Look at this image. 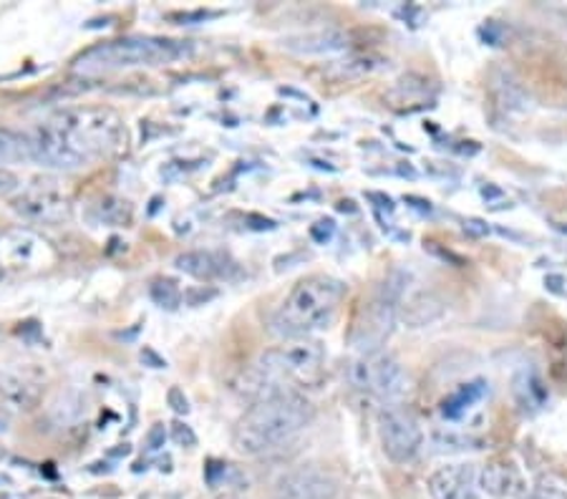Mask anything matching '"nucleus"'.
Masks as SVG:
<instances>
[{
	"label": "nucleus",
	"mask_w": 567,
	"mask_h": 499,
	"mask_svg": "<svg viewBox=\"0 0 567 499\" xmlns=\"http://www.w3.org/2000/svg\"><path fill=\"white\" fill-rule=\"evenodd\" d=\"M404 285H406L404 272L393 270L391 276L383 278L377 295L363 305L361 318L355 321V329L351 335L353 346L361 353L381 351L383 341L391 335L393 323H396L399 318V303H401V295H404Z\"/></svg>",
	"instance_id": "6"
},
{
	"label": "nucleus",
	"mask_w": 567,
	"mask_h": 499,
	"mask_svg": "<svg viewBox=\"0 0 567 499\" xmlns=\"http://www.w3.org/2000/svg\"><path fill=\"white\" fill-rule=\"evenodd\" d=\"M480 487L487 495L499 499H517L523 497L527 489L519 469L515 465H507V461H489V465L480 471Z\"/></svg>",
	"instance_id": "13"
},
{
	"label": "nucleus",
	"mask_w": 567,
	"mask_h": 499,
	"mask_svg": "<svg viewBox=\"0 0 567 499\" xmlns=\"http://www.w3.org/2000/svg\"><path fill=\"white\" fill-rule=\"evenodd\" d=\"M484 396H487V384H484V381H472V384H464L460 392H454L442 404L444 419H452V422L462 419V416L470 412L472 406H477Z\"/></svg>",
	"instance_id": "16"
},
{
	"label": "nucleus",
	"mask_w": 567,
	"mask_h": 499,
	"mask_svg": "<svg viewBox=\"0 0 567 499\" xmlns=\"http://www.w3.org/2000/svg\"><path fill=\"white\" fill-rule=\"evenodd\" d=\"M167 404L175 414L179 416H187L189 414V398L185 396V392H182L179 386H172L167 392Z\"/></svg>",
	"instance_id": "21"
},
{
	"label": "nucleus",
	"mask_w": 567,
	"mask_h": 499,
	"mask_svg": "<svg viewBox=\"0 0 567 499\" xmlns=\"http://www.w3.org/2000/svg\"><path fill=\"white\" fill-rule=\"evenodd\" d=\"M3 276H6V272H3V268H0V280H3Z\"/></svg>",
	"instance_id": "28"
},
{
	"label": "nucleus",
	"mask_w": 567,
	"mask_h": 499,
	"mask_svg": "<svg viewBox=\"0 0 567 499\" xmlns=\"http://www.w3.org/2000/svg\"><path fill=\"white\" fill-rule=\"evenodd\" d=\"M379 439L381 449L393 465H409L422 451L424 434L414 414L401 404L383 406L379 414Z\"/></svg>",
	"instance_id": "8"
},
{
	"label": "nucleus",
	"mask_w": 567,
	"mask_h": 499,
	"mask_svg": "<svg viewBox=\"0 0 567 499\" xmlns=\"http://www.w3.org/2000/svg\"><path fill=\"white\" fill-rule=\"evenodd\" d=\"M326 351L313 339H292L278 349L265 351L243 381V394L252 404L282 394H298V386H313L323 374Z\"/></svg>",
	"instance_id": "2"
},
{
	"label": "nucleus",
	"mask_w": 567,
	"mask_h": 499,
	"mask_svg": "<svg viewBox=\"0 0 567 499\" xmlns=\"http://www.w3.org/2000/svg\"><path fill=\"white\" fill-rule=\"evenodd\" d=\"M282 45L292 53H300V56H328V53H341L349 49V33L338 29L303 33L296 35V39H288Z\"/></svg>",
	"instance_id": "14"
},
{
	"label": "nucleus",
	"mask_w": 567,
	"mask_h": 499,
	"mask_svg": "<svg viewBox=\"0 0 567 499\" xmlns=\"http://www.w3.org/2000/svg\"><path fill=\"white\" fill-rule=\"evenodd\" d=\"M192 53L189 41L162 39V35H126L106 43H96L73 59V71L84 76L109 74V71L140 69V66H167Z\"/></svg>",
	"instance_id": "4"
},
{
	"label": "nucleus",
	"mask_w": 567,
	"mask_h": 499,
	"mask_svg": "<svg viewBox=\"0 0 567 499\" xmlns=\"http://www.w3.org/2000/svg\"><path fill=\"white\" fill-rule=\"evenodd\" d=\"M0 432H8V414L3 412V406H0Z\"/></svg>",
	"instance_id": "25"
},
{
	"label": "nucleus",
	"mask_w": 567,
	"mask_h": 499,
	"mask_svg": "<svg viewBox=\"0 0 567 499\" xmlns=\"http://www.w3.org/2000/svg\"><path fill=\"white\" fill-rule=\"evenodd\" d=\"M0 459H6V449L3 447H0Z\"/></svg>",
	"instance_id": "27"
},
{
	"label": "nucleus",
	"mask_w": 567,
	"mask_h": 499,
	"mask_svg": "<svg viewBox=\"0 0 567 499\" xmlns=\"http://www.w3.org/2000/svg\"><path fill=\"white\" fill-rule=\"evenodd\" d=\"M164 441H167V426L159 422V424L152 426L150 434H146V449L159 451L164 447Z\"/></svg>",
	"instance_id": "22"
},
{
	"label": "nucleus",
	"mask_w": 567,
	"mask_h": 499,
	"mask_svg": "<svg viewBox=\"0 0 567 499\" xmlns=\"http://www.w3.org/2000/svg\"><path fill=\"white\" fill-rule=\"evenodd\" d=\"M89 165L96 157L122 149L126 139L124 122L112 108L102 106H73L63 108L49 122Z\"/></svg>",
	"instance_id": "5"
},
{
	"label": "nucleus",
	"mask_w": 567,
	"mask_h": 499,
	"mask_svg": "<svg viewBox=\"0 0 567 499\" xmlns=\"http://www.w3.org/2000/svg\"><path fill=\"white\" fill-rule=\"evenodd\" d=\"M0 157L31 159V136L16 132H0Z\"/></svg>",
	"instance_id": "17"
},
{
	"label": "nucleus",
	"mask_w": 567,
	"mask_h": 499,
	"mask_svg": "<svg viewBox=\"0 0 567 499\" xmlns=\"http://www.w3.org/2000/svg\"><path fill=\"white\" fill-rule=\"evenodd\" d=\"M217 499H243L240 495H219Z\"/></svg>",
	"instance_id": "26"
},
{
	"label": "nucleus",
	"mask_w": 567,
	"mask_h": 499,
	"mask_svg": "<svg viewBox=\"0 0 567 499\" xmlns=\"http://www.w3.org/2000/svg\"><path fill=\"white\" fill-rule=\"evenodd\" d=\"M172 439H175L177 447H187L192 449L197 444V434L192 432V426L185 422H175L172 424Z\"/></svg>",
	"instance_id": "20"
},
{
	"label": "nucleus",
	"mask_w": 567,
	"mask_h": 499,
	"mask_svg": "<svg viewBox=\"0 0 567 499\" xmlns=\"http://www.w3.org/2000/svg\"><path fill=\"white\" fill-rule=\"evenodd\" d=\"M175 266L192 278L205 280V283L233 278V272L237 270V262L227 256V252H217V250L182 252V256H177Z\"/></svg>",
	"instance_id": "12"
},
{
	"label": "nucleus",
	"mask_w": 567,
	"mask_h": 499,
	"mask_svg": "<svg viewBox=\"0 0 567 499\" xmlns=\"http://www.w3.org/2000/svg\"><path fill=\"white\" fill-rule=\"evenodd\" d=\"M132 205L118 197H104L99 202V217L109 225H130L132 222Z\"/></svg>",
	"instance_id": "18"
},
{
	"label": "nucleus",
	"mask_w": 567,
	"mask_h": 499,
	"mask_svg": "<svg viewBox=\"0 0 567 499\" xmlns=\"http://www.w3.org/2000/svg\"><path fill=\"white\" fill-rule=\"evenodd\" d=\"M41 402L39 388L23 376L0 371V406L16 408V412H33Z\"/></svg>",
	"instance_id": "15"
},
{
	"label": "nucleus",
	"mask_w": 567,
	"mask_h": 499,
	"mask_svg": "<svg viewBox=\"0 0 567 499\" xmlns=\"http://www.w3.org/2000/svg\"><path fill=\"white\" fill-rule=\"evenodd\" d=\"M150 295L154 303H157L159 308H167V311H175V308H179V303H182V290L177 288L175 280H169V278L154 280L150 288Z\"/></svg>",
	"instance_id": "19"
},
{
	"label": "nucleus",
	"mask_w": 567,
	"mask_h": 499,
	"mask_svg": "<svg viewBox=\"0 0 567 499\" xmlns=\"http://www.w3.org/2000/svg\"><path fill=\"white\" fill-rule=\"evenodd\" d=\"M16 189H18V177L13 175L11 169L0 165V197H8V195H13Z\"/></svg>",
	"instance_id": "23"
},
{
	"label": "nucleus",
	"mask_w": 567,
	"mask_h": 499,
	"mask_svg": "<svg viewBox=\"0 0 567 499\" xmlns=\"http://www.w3.org/2000/svg\"><path fill=\"white\" fill-rule=\"evenodd\" d=\"M480 475L472 465H446L429 477L426 489L432 499H480Z\"/></svg>",
	"instance_id": "10"
},
{
	"label": "nucleus",
	"mask_w": 567,
	"mask_h": 499,
	"mask_svg": "<svg viewBox=\"0 0 567 499\" xmlns=\"http://www.w3.org/2000/svg\"><path fill=\"white\" fill-rule=\"evenodd\" d=\"M537 499H567L565 487H537Z\"/></svg>",
	"instance_id": "24"
},
{
	"label": "nucleus",
	"mask_w": 567,
	"mask_h": 499,
	"mask_svg": "<svg viewBox=\"0 0 567 499\" xmlns=\"http://www.w3.org/2000/svg\"><path fill=\"white\" fill-rule=\"evenodd\" d=\"M346 298V285L331 276H310L292 285L286 301L270 318L272 333L282 339H308L310 333L328 329Z\"/></svg>",
	"instance_id": "3"
},
{
	"label": "nucleus",
	"mask_w": 567,
	"mask_h": 499,
	"mask_svg": "<svg viewBox=\"0 0 567 499\" xmlns=\"http://www.w3.org/2000/svg\"><path fill=\"white\" fill-rule=\"evenodd\" d=\"M349 381L353 388L381 398L386 406L404 402L411 392L409 371L383 351L361 353V356L351 363Z\"/></svg>",
	"instance_id": "7"
},
{
	"label": "nucleus",
	"mask_w": 567,
	"mask_h": 499,
	"mask_svg": "<svg viewBox=\"0 0 567 499\" xmlns=\"http://www.w3.org/2000/svg\"><path fill=\"white\" fill-rule=\"evenodd\" d=\"M338 492H341V482L331 471L318 465H303L278 477L272 499H336Z\"/></svg>",
	"instance_id": "9"
},
{
	"label": "nucleus",
	"mask_w": 567,
	"mask_h": 499,
	"mask_svg": "<svg viewBox=\"0 0 567 499\" xmlns=\"http://www.w3.org/2000/svg\"><path fill=\"white\" fill-rule=\"evenodd\" d=\"M13 210L25 220L35 222H61L69 215V202L59 189L31 187L21 197L13 199Z\"/></svg>",
	"instance_id": "11"
},
{
	"label": "nucleus",
	"mask_w": 567,
	"mask_h": 499,
	"mask_svg": "<svg viewBox=\"0 0 567 499\" xmlns=\"http://www.w3.org/2000/svg\"><path fill=\"white\" fill-rule=\"evenodd\" d=\"M313 404L300 394H282L252 404L233 432L235 449L245 457H265L286 449L313 422Z\"/></svg>",
	"instance_id": "1"
}]
</instances>
